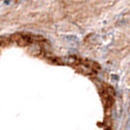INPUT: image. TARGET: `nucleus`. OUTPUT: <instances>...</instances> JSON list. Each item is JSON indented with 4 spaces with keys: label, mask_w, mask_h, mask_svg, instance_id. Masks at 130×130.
<instances>
[{
    "label": "nucleus",
    "mask_w": 130,
    "mask_h": 130,
    "mask_svg": "<svg viewBox=\"0 0 130 130\" xmlns=\"http://www.w3.org/2000/svg\"><path fill=\"white\" fill-rule=\"evenodd\" d=\"M79 61L78 59L72 57V56H69V57H63V58L58 59V63L59 64H62V65H69V66H76L79 64Z\"/></svg>",
    "instance_id": "nucleus-1"
}]
</instances>
